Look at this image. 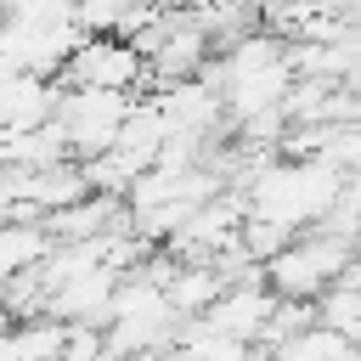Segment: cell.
<instances>
[{
  "mask_svg": "<svg viewBox=\"0 0 361 361\" xmlns=\"http://www.w3.org/2000/svg\"><path fill=\"white\" fill-rule=\"evenodd\" d=\"M350 124H361V96H355V113H350Z\"/></svg>",
  "mask_w": 361,
  "mask_h": 361,
  "instance_id": "4fadbf2b",
  "label": "cell"
},
{
  "mask_svg": "<svg viewBox=\"0 0 361 361\" xmlns=\"http://www.w3.org/2000/svg\"><path fill=\"white\" fill-rule=\"evenodd\" d=\"M56 254L51 226H0V276H28Z\"/></svg>",
  "mask_w": 361,
  "mask_h": 361,
  "instance_id": "9c48e42d",
  "label": "cell"
},
{
  "mask_svg": "<svg viewBox=\"0 0 361 361\" xmlns=\"http://www.w3.org/2000/svg\"><path fill=\"white\" fill-rule=\"evenodd\" d=\"M180 310L169 305V288L152 276H124L118 299H113V322H107V350L113 361H135V355H164L180 344Z\"/></svg>",
  "mask_w": 361,
  "mask_h": 361,
  "instance_id": "6da1fadb",
  "label": "cell"
},
{
  "mask_svg": "<svg viewBox=\"0 0 361 361\" xmlns=\"http://www.w3.org/2000/svg\"><path fill=\"white\" fill-rule=\"evenodd\" d=\"M62 90L68 85L51 79V73H6V85H0V130L6 135H28V130L56 124Z\"/></svg>",
  "mask_w": 361,
  "mask_h": 361,
  "instance_id": "5b68a950",
  "label": "cell"
},
{
  "mask_svg": "<svg viewBox=\"0 0 361 361\" xmlns=\"http://www.w3.org/2000/svg\"><path fill=\"white\" fill-rule=\"evenodd\" d=\"M237 243H243V254H248V259L265 271V265H271V259H276V254L293 243V231H288V226H276V220L248 214V226H243V237H237Z\"/></svg>",
  "mask_w": 361,
  "mask_h": 361,
  "instance_id": "7c38bea8",
  "label": "cell"
},
{
  "mask_svg": "<svg viewBox=\"0 0 361 361\" xmlns=\"http://www.w3.org/2000/svg\"><path fill=\"white\" fill-rule=\"evenodd\" d=\"M226 276H220V265H209V259H180V271L169 276V305L180 310V322H203V316H214V305L226 299Z\"/></svg>",
  "mask_w": 361,
  "mask_h": 361,
  "instance_id": "52a82bcc",
  "label": "cell"
},
{
  "mask_svg": "<svg viewBox=\"0 0 361 361\" xmlns=\"http://www.w3.org/2000/svg\"><path fill=\"white\" fill-rule=\"evenodd\" d=\"M186 361H254L259 350L254 344H243V338H231V333H220L209 316L203 322H186L180 327V344H175Z\"/></svg>",
  "mask_w": 361,
  "mask_h": 361,
  "instance_id": "8fae6325",
  "label": "cell"
},
{
  "mask_svg": "<svg viewBox=\"0 0 361 361\" xmlns=\"http://www.w3.org/2000/svg\"><path fill=\"white\" fill-rule=\"evenodd\" d=\"M355 243L333 237V231H299L271 265H265V282L276 288V299H305V305H322L355 265Z\"/></svg>",
  "mask_w": 361,
  "mask_h": 361,
  "instance_id": "7a4b0ae2",
  "label": "cell"
},
{
  "mask_svg": "<svg viewBox=\"0 0 361 361\" xmlns=\"http://www.w3.org/2000/svg\"><path fill=\"white\" fill-rule=\"evenodd\" d=\"M56 79H62L68 90H124V96H135V90L152 85V62H147L130 39L107 34V39H85Z\"/></svg>",
  "mask_w": 361,
  "mask_h": 361,
  "instance_id": "277c9868",
  "label": "cell"
},
{
  "mask_svg": "<svg viewBox=\"0 0 361 361\" xmlns=\"http://www.w3.org/2000/svg\"><path fill=\"white\" fill-rule=\"evenodd\" d=\"M73 147L62 135V124H45V130H28V135H0V169H51V164H68Z\"/></svg>",
  "mask_w": 361,
  "mask_h": 361,
  "instance_id": "ba28073f",
  "label": "cell"
},
{
  "mask_svg": "<svg viewBox=\"0 0 361 361\" xmlns=\"http://www.w3.org/2000/svg\"><path fill=\"white\" fill-rule=\"evenodd\" d=\"M276 310H282V299H276V288L265 282V276H254V282H237V288H226V299L214 305V327L220 333H231V338H243V344H265L271 338V322H276Z\"/></svg>",
  "mask_w": 361,
  "mask_h": 361,
  "instance_id": "8992f818",
  "label": "cell"
},
{
  "mask_svg": "<svg viewBox=\"0 0 361 361\" xmlns=\"http://www.w3.org/2000/svg\"><path fill=\"white\" fill-rule=\"evenodd\" d=\"M135 102L141 96H124V90H62L56 124H62L73 158L90 164V158L113 152L118 135H124V124H130V113H135Z\"/></svg>",
  "mask_w": 361,
  "mask_h": 361,
  "instance_id": "3957f363",
  "label": "cell"
},
{
  "mask_svg": "<svg viewBox=\"0 0 361 361\" xmlns=\"http://www.w3.org/2000/svg\"><path fill=\"white\" fill-rule=\"evenodd\" d=\"M62 344H68V322H56V316L11 322L6 344H0V361H62Z\"/></svg>",
  "mask_w": 361,
  "mask_h": 361,
  "instance_id": "30bf717a",
  "label": "cell"
}]
</instances>
